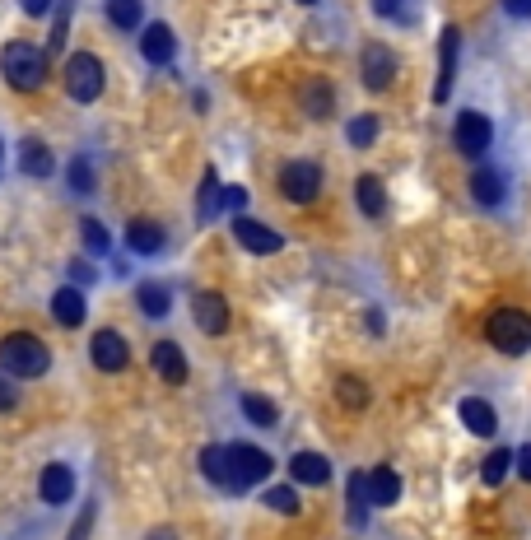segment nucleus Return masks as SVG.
<instances>
[{
  "instance_id": "f257e3e1",
  "label": "nucleus",
  "mask_w": 531,
  "mask_h": 540,
  "mask_svg": "<svg viewBox=\"0 0 531 540\" xmlns=\"http://www.w3.org/2000/svg\"><path fill=\"white\" fill-rule=\"evenodd\" d=\"M0 75H5V84L19 89V94H38L42 84H47V47L24 42V38L5 42V52H0Z\"/></svg>"
},
{
  "instance_id": "f03ea898",
  "label": "nucleus",
  "mask_w": 531,
  "mask_h": 540,
  "mask_svg": "<svg viewBox=\"0 0 531 540\" xmlns=\"http://www.w3.org/2000/svg\"><path fill=\"white\" fill-rule=\"evenodd\" d=\"M47 368H52V350H47L42 336H33V331H10V336L0 340V373L28 382V378H42Z\"/></svg>"
},
{
  "instance_id": "7ed1b4c3",
  "label": "nucleus",
  "mask_w": 531,
  "mask_h": 540,
  "mask_svg": "<svg viewBox=\"0 0 531 540\" xmlns=\"http://www.w3.org/2000/svg\"><path fill=\"white\" fill-rule=\"evenodd\" d=\"M61 80H66V94L75 103H98L103 84H108V70H103V61L94 52H75L66 61V70H61Z\"/></svg>"
},
{
  "instance_id": "20e7f679",
  "label": "nucleus",
  "mask_w": 531,
  "mask_h": 540,
  "mask_svg": "<svg viewBox=\"0 0 531 540\" xmlns=\"http://www.w3.org/2000/svg\"><path fill=\"white\" fill-rule=\"evenodd\" d=\"M485 336L504 354H522L531 350V317L522 308H494L490 322H485Z\"/></svg>"
},
{
  "instance_id": "39448f33",
  "label": "nucleus",
  "mask_w": 531,
  "mask_h": 540,
  "mask_svg": "<svg viewBox=\"0 0 531 540\" xmlns=\"http://www.w3.org/2000/svg\"><path fill=\"white\" fill-rule=\"evenodd\" d=\"M271 452L257 443H229V471H233V494H247L252 485H261L271 475Z\"/></svg>"
},
{
  "instance_id": "423d86ee",
  "label": "nucleus",
  "mask_w": 531,
  "mask_h": 540,
  "mask_svg": "<svg viewBox=\"0 0 531 540\" xmlns=\"http://www.w3.org/2000/svg\"><path fill=\"white\" fill-rule=\"evenodd\" d=\"M280 196L289 205H313L322 196V163L313 159H289L280 168Z\"/></svg>"
},
{
  "instance_id": "0eeeda50",
  "label": "nucleus",
  "mask_w": 531,
  "mask_h": 540,
  "mask_svg": "<svg viewBox=\"0 0 531 540\" xmlns=\"http://www.w3.org/2000/svg\"><path fill=\"white\" fill-rule=\"evenodd\" d=\"M452 145L462 149L466 159H485L494 145V126L485 112H462L457 117V126H452Z\"/></svg>"
},
{
  "instance_id": "6e6552de",
  "label": "nucleus",
  "mask_w": 531,
  "mask_h": 540,
  "mask_svg": "<svg viewBox=\"0 0 531 540\" xmlns=\"http://www.w3.org/2000/svg\"><path fill=\"white\" fill-rule=\"evenodd\" d=\"M233 238H238V247H243V252H252V257H275V252L285 247V238H280L271 224L247 219V215L233 219Z\"/></svg>"
},
{
  "instance_id": "1a4fd4ad",
  "label": "nucleus",
  "mask_w": 531,
  "mask_h": 540,
  "mask_svg": "<svg viewBox=\"0 0 531 540\" xmlns=\"http://www.w3.org/2000/svg\"><path fill=\"white\" fill-rule=\"evenodd\" d=\"M89 359H94L98 373H122L126 364H131V345H126L122 331H98L94 340H89Z\"/></svg>"
},
{
  "instance_id": "9d476101",
  "label": "nucleus",
  "mask_w": 531,
  "mask_h": 540,
  "mask_svg": "<svg viewBox=\"0 0 531 540\" xmlns=\"http://www.w3.org/2000/svg\"><path fill=\"white\" fill-rule=\"evenodd\" d=\"M191 317H196V326H201L205 336H224V331H229V303H224V294H215V289L191 294Z\"/></svg>"
},
{
  "instance_id": "9b49d317",
  "label": "nucleus",
  "mask_w": 531,
  "mask_h": 540,
  "mask_svg": "<svg viewBox=\"0 0 531 540\" xmlns=\"http://www.w3.org/2000/svg\"><path fill=\"white\" fill-rule=\"evenodd\" d=\"M457 52H462V33H457V28H443V38H438V84H434V103H448L452 80H457Z\"/></svg>"
},
{
  "instance_id": "f8f14e48",
  "label": "nucleus",
  "mask_w": 531,
  "mask_h": 540,
  "mask_svg": "<svg viewBox=\"0 0 531 540\" xmlns=\"http://www.w3.org/2000/svg\"><path fill=\"white\" fill-rule=\"evenodd\" d=\"M38 494H42V503H52V508L70 503L75 499V471H70L66 461H47L38 475Z\"/></svg>"
},
{
  "instance_id": "ddd939ff",
  "label": "nucleus",
  "mask_w": 531,
  "mask_h": 540,
  "mask_svg": "<svg viewBox=\"0 0 531 540\" xmlns=\"http://www.w3.org/2000/svg\"><path fill=\"white\" fill-rule=\"evenodd\" d=\"M359 70H364V84H368V89H373V94H382V89L396 80V56L387 52L382 42H368Z\"/></svg>"
},
{
  "instance_id": "4468645a",
  "label": "nucleus",
  "mask_w": 531,
  "mask_h": 540,
  "mask_svg": "<svg viewBox=\"0 0 531 540\" xmlns=\"http://www.w3.org/2000/svg\"><path fill=\"white\" fill-rule=\"evenodd\" d=\"M150 368L164 382H173V387H182V382H187V373H191L187 354H182V345H177V340H159V345H154V350H150Z\"/></svg>"
},
{
  "instance_id": "2eb2a0df",
  "label": "nucleus",
  "mask_w": 531,
  "mask_h": 540,
  "mask_svg": "<svg viewBox=\"0 0 531 540\" xmlns=\"http://www.w3.org/2000/svg\"><path fill=\"white\" fill-rule=\"evenodd\" d=\"M164 243H168V233L159 219H131V224H126V247H131L136 257H159Z\"/></svg>"
},
{
  "instance_id": "dca6fc26",
  "label": "nucleus",
  "mask_w": 531,
  "mask_h": 540,
  "mask_svg": "<svg viewBox=\"0 0 531 540\" xmlns=\"http://www.w3.org/2000/svg\"><path fill=\"white\" fill-rule=\"evenodd\" d=\"M177 52V38L168 24H145L140 28V56L150 61V66H168Z\"/></svg>"
},
{
  "instance_id": "f3484780",
  "label": "nucleus",
  "mask_w": 531,
  "mask_h": 540,
  "mask_svg": "<svg viewBox=\"0 0 531 540\" xmlns=\"http://www.w3.org/2000/svg\"><path fill=\"white\" fill-rule=\"evenodd\" d=\"M52 317H56V326H84L89 303H84L80 284H61V289H56L52 294Z\"/></svg>"
},
{
  "instance_id": "a211bd4d",
  "label": "nucleus",
  "mask_w": 531,
  "mask_h": 540,
  "mask_svg": "<svg viewBox=\"0 0 531 540\" xmlns=\"http://www.w3.org/2000/svg\"><path fill=\"white\" fill-rule=\"evenodd\" d=\"M299 108L313 117V122H327L331 112H336V89L331 80H303L299 84Z\"/></svg>"
},
{
  "instance_id": "6ab92c4d",
  "label": "nucleus",
  "mask_w": 531,
  "mask_h": 540,
  "mask_svg": "<svg viewBox=\"0 0 531 540\" xmlns=\"http://www.w3.org/2000/svg\"><path fill=\"white\" fill-rule=\"evenodd\" d=\"M201 475L219 494H233V471H229V443H210L201 452Z\"/></svg>"
},
{
  "instance_id": "aec40b11",
  "label": "nucleus",
  "mask_w": 531,
  "mask_h": 540,
  "mask_svg": "<svg viewBox=\"0 0 531 540\" xmlns=\"http://www.w3.org/2000/svg\"><path fill=\"white\" fill-rule=\"evenodd\" d=\"M19 173L38 177V182L56 173V159H52V149H47V140H33V135H24V145H19Z\"/></svg>"
},
{
  "instance_id": "412c9836",
  "label": "nucleus",
  "mask_w": 531,
  "mask_h": 540,
  "mask_svg": "<svg viewBox=\"0 0 531 540\" xmlns=\"http://www.w3.org/2000/svg\"><path fill=\"white\" fill-rule=\"evenodd\" d=\"M136 303L150 322H164L168 312H173V289L164 280H145V284H136Z\"/></svg>"
},
{
  "instance_id": "4be33fe9",
  "label": "nucleus",
  "mask_w": 531,
  "mask_h": 540,
  "mask_svg": "<svg viewBox=\"0 0 531 540\" xmlns=\"http://www.w3.org/2000/svg\"><path fill=\"white\" fill-rule=\"evenodd\" d=\"M457 415H462V424L476 438H490L494 429H499V415H494L490 401H480V396H462V405H457Z\"/></svg>"
},
{
  "instance_id": "5701e85b",
  "label": "nucleus",
  "mask_w": 531,
  "mask_h": 540,
  "mask_svg": "<svg viewBox=\"0 0 531 540\" xmlns=\"http://www.w3.org/2000/svg\"><path fill=\"white\" fill-rule=\"evenodd\" d=\"M289 475H294V485H327L331 461L322 452H294L289 457Z\"/></svg>"
},
{
  "instance_id": "b1692460",
  "label": "nucleus",
  "mask_w": 531,
  "mask_h": 540,
  "mask_svg": "<svg viewBox=\"0 0 531 540\" xmlns=\"http://www.w3.org/2000/svg\"><path fill=\"white\" fill-rule=\"evenodd\" d=\"M471 196H476V205H504L508 196V177L499 173V168H476V177H471Z\"/></svg>"
},
{
  "instance_id": "393cba45",
  "label": "nucleus",
  "mask_w": 531,
  "mask_h": 540,
  "mask_svg": "<svg viewBox=\"0 0 531 540\" xmlns=\"http://www.w3.org/2000/svg\"><path fill=\"white\" fill-rule=\"evenodd\" d=\"M401 499V475L392 466H378V471H368V503L373 508H392Z\"/></svg>"
},
{
  "instance_id": "a878e982",
  "label": "nucleus",
  "mask_w": 531,
  "mask_h": 540,
  "mask_svg": "<svg viewBox=\"0 0 531 540\" xmlns=\"http://www.w3.org/2000/svg\"><path fill=\"white\" fill-rule=\"evenodd\" d=\"M354 201H359V210H364L368 219L387 215V187H382V177H373V173L359 177V182H354Z\"/></svg>"
},
{
  "instance_id": "bb28decb",
  "label": "nucleus",
  "mask_w": 531,
  "mask_h": 540,
  "mask_svg": "<svg viewBox=\"0 0 531 540\" xmlns=\"http://www.w3.org/2000/svg\"><path fill=\"white\" fill-rule=\"evenodd\" d=\"M66 187H70V196H94L98 177H94V159H89V154H75V159H70Z\"/></svg>"
},
{
  "instance_id": "cd10ccee",
  "label": "nucleus",
  "mask_w": 531,
  "mask_h": 540,
  "mask_svg": "<svg viewBox=\"0 0 531 540\" xmlns=\"http://www.w3.org/2000/svg\"><path fill=\"white\" fill-rule=\"evenodd\" d=\"M108 19L122 33H136V28H145V0H108Z\"/></svg>"
},
{
  "instance_id": "c85d7f7f",
  "label": "nucleus",
  "mask_w": 531,
  "mask_h": 540,
  "mask_svg": "<svg viewBox=\"0 0 531 540\" xmlns=\"http://www.w3.org/2000/svg\"><path fill=\"white\" fill-rule=\"evenodd\" d=\"M80 238H84V252H89V257H112V233L103 229L94 215L80 219Z\"/></svg>"
},
{
  "instance_id": "c756f323",
  "label": "nucleus",
  "mask_w": 531,
  "mask_h": 540,
  "mask_svg": "<svg viewBox=\"0 0 531 540\" xmlns=\"http://www.w3.org/2000/svg\"><path fill=\"white\" fill-rule=\"evenodd\" d=\"M243 415L252 419V424H261V429H275V424H280V410H275V401H271V396H257V392L243 396Z\"/></svg>"
},
{
  "instance_id": "7c9ffc66",
  "label": "nucleus",
  "mask_w": 531,
  "mask_h": 540,
  "mask_svg": "<svg viewBox=\"0 0 531 540\" xmlns=\"http://www.w3.org/2000/svg\"><path fill=\"white\" fill-rule=\"evenodd\" d=\"M368 471H354L350 475V522L354 527H364V517H368Z\"/></svg>"
},
{
  "instance_id": "2f4dec72",
  "label": "nucleus",
  "mask_w": 531,
  "mask_h": 540,
  "mask_svg": "<svg viewBox=\"0 0 531 540\" xmlns=\"http://www.w3.org/2000/svg\"><path fill=\"white\" fill-rule=\"evenodd\" d=\"M70 19H75V0H61L52 14V38H47V56H56L66 47V33H70Z\"/></svg>"
},
{
  "instance_id": "473e14b6",
  "label": "nucleus",
  "mask_w": 531,
  "mask_h": 540,
  "mask_svg": "<svg viewBox=\"0 0 531 540\" xmlns=\"http://www.w3.org/2000/svg\"><path fill=\"white\" fill-rule=\"evenodd\" d=\"M513 457H518V452H508V447L490 452V457H485V466H480V480H485L490 489H499V485H504V475H508V466H513Z\"/></svg>"
},
{
  "instance_id": "72a5a7b5",
  "label": "nucleus",
  "mask_w": 531,
  "mask_h": 540,
  "mask_svg": "<svg viewBox=\"0 0 531 540\" xmlns=\"http://www.w3.org/2000/svg\"><path fill=\"white\" fill-rule=\"evenodd\" d=\"M345 140H350L354 149H368L378 140V117H373V112H359V117L345 126Z\"/></svg>"
},
{
  "instance_id": "f704fd0d",
  "label": "nucleus",
  "mask_w": 531,
  "mask_h": 540,
  "mask_svg": "<svg viewBox=\"0 0 531 540\" xmlns=\"http://www.w3.org/2000/svg\"><path fill=\"white\" fill-rule=\"evenodd\" d=\"M336 401H341L345 410H364V405H368V387L359 378H350V373H345V378L336 382Z\"/></svg>"
},
{
  "instance_id": "c9c22d12",
  "label": "nucleus",
  "mask_w": 531,
  "mask_h": 540,
  "mask_svg": "<svg viewBox=\"0 0 531 540\" xmlns=\"http://www.w3.org/2000/svg\"><path fill=\"white\" fill-rule=\"evenodd\" d=\"M261 499H266V508H275V513H285V517L299 513V494H294V485H271Z\"/></svg>"
},
{
  "instance_id": "e433bc0d",
  "label": "nucleus",
  "mask_w": 531,
  "mask_h": 540,
  "mask_svg": "<svg viewBox=\"0 0 531 540\" xmlns=\"http://www.w3.org/2000/svg\"><path fill=\"white\" fill-rule=\"evenodd\" d=\"M373 10L382 19H410V14L420 10V0H373Z\"/></svg>"
},
{
  "instance_id": "4c0bfd02",
  "label": "nucleus",
  "mask_w": 531,
  "mask_h": 540,
  "mask_svg": "<svg viewBox=\"0 0 531 540\" xmlns=\"http://www.w3.org/2000/svg\"><path fill=\"white\" fill-rule=\"evenodd\" d=\"M243 205H247V191L243 187H224V191H219V210H233V215H238Z\"/></svg>"
},
{
  "instance_id": "58836bf2",
  "label": "nucleus",
  "mask_w": 531,
  "mask_h": 540,
  "mask_svg": "<svg viewBox=\"0 0 531 540\" xmlns=\"http://www.w3.org/2000/svg\"><path fill=\"white\" fill-rule=\"evenodd\" d=\"M66 270H70V280L80 284V289H84V284H94V275H98V270L89 266V261H84V257H75V261H70Z\"/></svg>"
},
{
  "instance_id": "ea45409f",
  "label": "nucleus",
  "mask_w": 531,
  "mask_h": 540,
  "mask_svg": "<svg viewBox=\"0 0 531 540\" xmlns=\"http://www.w3.org/2000/svg\"><path fill=\"white\" fill-rule=\"evenodd\" d=\"M14 405H19V387L10 373H0V410H14Z\"/></svg>"
},
{
  "instance_id": "a19ab883",
  "label": "nucleus",
  "mask_w": 531,
  "mask_h": 540,
  "mask_svg": "<svg viewBox=\"0 0 531 540\" xmlns=\"http://www.w3.org/2000/svg\"><path fill=\"white\" fill-rule=\"evenodd\" d=\"M94 513H98V508L89 503V508L80 513V522H75V531H70V540H89V527H94Z\"/></svg>"
},
{
  "instance_id": "79ce46f5",
  "label": "nucleus",
  "mask_w": 531,
  "mask_h": 540,
  "mask_svg": "<svg viewBox=\"0 0 531 540\" xmlns=\"http://www.w3.org/2000/svg\"><path fill=\"white\" fill-rule=\"evenodd\" d=\"M19 10H24L28 19H38V14L52 10V0H19Z\"/></svg>"
},
{
  "instance_id": "37998d69",
  "label": "nucleus",
  "mask_w": 531,
  "mask_h": 540,
  "mask_svg": "<svg viewBox=\"0 0 531 540\" xmlns=\"http://www.w3.org/2000/svg\"><path fill=\"white\" fill-rule=\"evenodd\" d=\"M504 10L513 14V19H531V0H504Z\"/></svg>"
},
{
  "instance_id": "c03bdc74",
  "label": "nucleus",
  "mask_w": 531,
  "mask_h": 540,
  "mask_svg": "<svg viewBox=\"0 0 531 540\" xmlns=\"http://www.w3.org/2000/svg\"><path fill=\"white\" fill-rule=\"evenodd\" d=\"M518 471H522V480H527V485H531V443L518 452Z\"/></svg>"
},
{
  "instance_id": "a18cd8bd",
  "label": "nucleus",
  "mask_w": 531,
  "mask_h": 540,
  "mask_svg": "<svg viewBox=\"0 0 531 540\" xmlns=\"http://www.w3.org/2000/svg\"><path fill=\"white\" fill-rule=\"evenodd\" d=\"M145 540H177V536H173V531H168V527H159V531H150V536H145Z\"/></svg>"
},
{
  "instance_id": "49530a36",
  "label": "nucleus",
  "mask_w": 531,
  "mask_h": 540,
  "mask_svg": "<svg viewBox=\"0 0 531 540\" xmlns=\"http://www.w3.org/2000/svg\"><path fill=\"white\" fill-rule=\"evenodd\" d=\"M0 159H5V140H0Z\"/></svg>"
},
{
  "instance_id": "de8ad7c7",
  "label": "nucleus",
  "mask_w": 531,
  "mask_h": 540,
  "mask_svg": "<svg viewBox=\"0 0 531 540\" xmlns=\"http://www.w3.org/2000/svg\"><path fill=\"white\" fill-rule=\"evenodd\" d=\"M299 5H317V0H299Z\"/></svg>"
}]
</instances>
